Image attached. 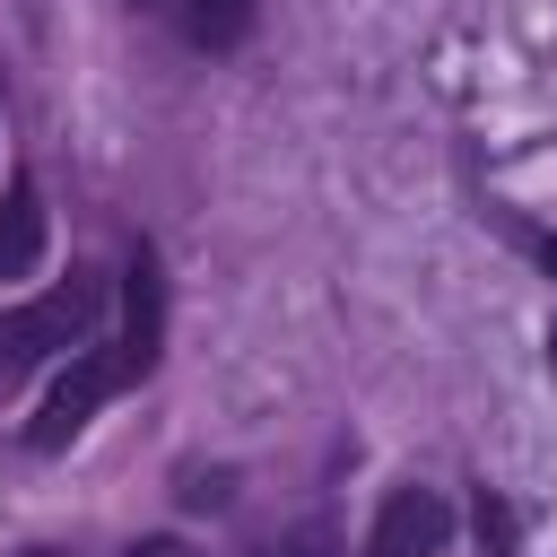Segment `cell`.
Here are the masks:
<instances>
[{
  "label": "cell",
  "instance_id": "3",
  "mask_svg": "<svg viewBox=\"0 0 557 557\" xmlns=\"http://www.w3.org/2000/svg\"><path fill=\"white\" fill-rule=\"evenodd\" d=\"M444 540H453V505L435 487H392L366 531V557H444Z\"/></svg>",
  "mask_w": 557,
  "mask_h": 557
},
{
  "label": "cell",
  "instance_id": "4",
  "mask_svg": "<svg viewBox=\"0 0 557 557\" xmlns=\"http://www.w3.org/2000/svg\"><path fill=\"white\" fill-rule=\"evenodd\" d=\"M44 191L17 174L9 183V200H0V278H35V261H44Z\"/></svg>",
  "mask_w": 557,
  "mask_h": 557
},
{
  "label": "cell",
  "instance_id": "5",
  "mask_svg": "<svg viewBox=\"0 0 557 557\" xmlns=\"http://www.w3.org/2000/svg\"><path fill=\"white\" fill-rule=\"evenodd\" d=\"M174 9H183V35H191L200 52L244 44V35H252V17H261V0H174Z\"/></svg>",
  "mask_w": 557,
  "mask_h": 557
},
{
  "label": "cell",
  "instance_id": "6",
  "mask_svg": "<svg viewBox=\"0 0 557 557\" xmlns=\"http://www.w3.org/2000/svg\"><path fill=\"white\" fill-rule=\"evenodd\" d=\"M261 557H339V540H331V522H296L278 548H261Z\"/></svg>",
  "mask_w": 557,
  "mask_h": 557
},
{
  "label": "cell",
  "instance_id": "7",
  "mask_svg": "<svg viewBox=\"0 0 557 557\" xmlns=\"http://www.w3.org/2000/svg\"><path fill=\"white\" fill-rule=\"evenodd\" d=\"M479 540H487V557H513V513L496 496H479Z\"/></svg>",
  "mask_w": 557,
  "mask_h": 557
},
{
  "label": "cell",
  "instance_id": "2",
  "mask_svg": "<svg viewBox=\"0 0 557 557\" xmlns=\"http://www.w3.org/2000/svg\"><path fill=\"white\" fill-rule=\"evenodd\" d=\"M131 383H139V366H131L122 348H78V366L44 392V409H35V426H26V444H35V453H61V444H70V435L113 400V392H131Z\"/></svg>",
  "mask_w": 557,
  "mask_h": 557
},
{
  "label": "cell",
  "instance_id": "8",
  "mask_svg": "<svg viewBox=\"0 0 557 557\" xmlns=\"http://www.w3.org/2000/svg\"><path fill=\"white\" fill-rule=\"evenodd\" d=\"M122 557H191V548H183V540H131Z\"/></svg>",
  "mask_w": 557,
  "mask_h": 557
},
{
  "label": "cell",
  "instance_id": "1",
  "mask_svg": "<svg viewBox=\"0 0 557 557\" xmlns=\"http://www.w3.org/2000/svg\"><path fill=\"white\" fill-rule=\"evenodd\" d=\"M96 313H104V278H96V270H70V278L44 287L35 305L0 313V383L26 374V366H44L52 348H78V339L96 331Z\"/></svg>",
  "mask_w": 557,
  "mask_h": 557
}]
</instances>
